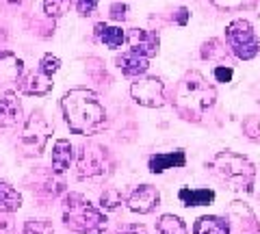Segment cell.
<instances>
[{
	"label": "cell",
	"mask_w": 260,
	"mask_h": 234,
	"mask_svg": "<svg viewBox=\"0 0 260 234\" xmlns=\"http://www.w3.org/2000/svg\"><path fill=\"white\" fill-rule=\"evenodd\" d=\"M178 199L182 202V206L193 208V206H208L215 202V191L213 189H189L182 187L178 191Z\"/></svg>",
	"instance_id": "cell-19"
},
{
	"label": "cell",
	"mask_w": 260,
	"mask_h": 234,
	"mask_svg": "<svg viewBox=\"0 0 260 234\" xmlns=\"http://www.w3.org/2000/svg\"><path fill=\"white\" fill-rule=\"evenodd\" d=\"M156 230L158 234H189L186 223L176 215H162L156 221Z\"/></svg>",
	"instance_id": "cell-22"
},
{
	"label": "cell",
	"mask_w": 260,
	"mask_h": 234,
	"mask_svg": "<svg viewBox=\"0 0 260 234\" xmlns=\"http://www.w3.org/2000/svg\"><path fill=\"white\" fill-rule=\"evenodd\" d=\"M186 165V154L184 150H174V152H158L148 158V167L152 174H162L165 169L174 167H184Z\"/></svg>",
	"instance_id": "cell-16"
},
{
	"label": "cell",
	"mask_w": 260,
	"mask_h": 234,
	"mask_svg": "<svg viewBox=\"0 0 260 234\" xmlns=\"http://www.w3.org/2000/svg\"><path fill=\"white\" fill-rule=\"evenodd\" d=\"M98 3H100V0H76L78 15H83V18H87V15H93V11L98 9Z\"/></svg>",
	"instance_id": "cell-29"
},
{
	"label": "cell",
	"mask_w": 260,
	"mask_h": 234,
	"mask_svg": "<svg viewBox=\"0 0 260 234\" xmlns=\"http://www.w3.org/2000/svg\"><path fill=\"white\" fill-rule=\"evenodd\" d=\"M11 232H13L11 221H3V219H0V234H11Z\"/></svg>",
	"instance_id": "cell-34"
},
{
	"label": "cell",
	"mask_w": 260,
	"mask_h": 234,
	"mask_svg": "<svg viewBox=\"0 0 260 234\" xmlns=\"http://www.w3.org/2000/svg\"><path fill=\"white\" fill-rule=\"evenodd\" d=\"M7 3H11V5H24L26 0H7Z\"/></svg>",
	"instance_id": "cell-35"
},
{
	"label": "cell",
	"mask_w": 260,
	"mask_h": 234,
	"mask_svg": "<svg viewBox=\"0 0 260 234\" xmlns=\"http://www.w3.org/2000/svg\"><path fill=\"white\" fill-rule=\"evenodd\" d=\"M72 158H74V145L70 143V139H56L52 145V172L63 176L70 169Z\"/></svg>",
	"instance_id": "cell-17"
},
{
	"label": "cell",
	"mask_w": 260,
	"mask_h": 234,
	"mask_svg": "<svg viewBox=\"0 0 260 234\" xmlns=\"http://www.w3.org/2000/svg\"><path fill=\"white\" fill-rule=\"evenodd\" d=\"M193 234H230V221L219 215H202L193 223Z\"/></svg>",
	"instance_id": "cell-18"
},
{
	"label": "cell",
	"mask_w": 260,
	"mask_h": 234,
	"mask_svg": "<svg viewBox=\"0 0 260 234\" xmlns=\"http://www.w3.org/2000/svg\"><path fill=\"white\" fill-rule=\"evenodd\" d=\"M61 111L65 124L76 135H95L107 126V109L100 98L87 87H74L61 98Z\"/></svg>",
	"instance_id": "cell-1"
},
{
	"label": "cell",
	"mask_w": 260,
	"mask_h": 234,
	"mask_svg": "<svg viewBox=\"0 0 260 234\" xmlns=\"http://www.w3.org/2000/svg\"><path fill=\"white\" fill-rule=\"evenodd\" d=\"M215 100H217V91L213 83H208L206 76L200 74L198 70H191L178 83L174 107L178 115L186 119V122H200L202 115L215 104Z\"/></svg>",
	"instance_id": "cell-2"
},
{
	"label": "cell",
	"mask_w": 260,
	"mask_h": 234,
	"mask_svg": "<svg viewBox=\"0 0 260 234\" xmlns=\"http://www.w3.org/2000/svg\"><path fill=\"white\" fill-rule=\"evenodd\" d=\"M113 169V160L109 150L100 143H85L78 152V160H76V176L78 180H89V182H98L104 180Z\"/></svg>",
	"instance_id": "cell-5"
},
{
	"label": "cell",
	"mask_w": 260,
	"mask_h": 234,
	"mask_svg": "<svg viewBox=\"0 0 260 234\" xmlns=\"http://www.w3.org/2000/svg\"><path fill=\"white\" fill-rule=\"evenodd\" d=\"M158 204H160V193L156 187H152V184H139L128 197V208L139 215L152 213Z\"/></svg>",
	"instance_id": "cell-11"
},
{
	"label": "cell",
	"mask_w": 260,
	"mask_h": 234,
	"mask_svg": "<svg viewBox=\"0 0 260 234\" xmlns=\"http://www.w3.org/2000/svg\"><path fill=\"white\" fill-rule=\"evenodd\" d=\"M228 221H234L239 234H260V221L256 219L254 211L243 202H232Z\"/></svg>",
	"instance_id": "cell-12"
},
{
	"label": "cell",
	"mask_w": 260,
	"mask_h": 234,
	"mask_svg": "<svg viewBox=\"0 0 260 234\" xmlns=\"http://www.w3.org/2000/svg\"><path fill=\"white\" fill-rule=\"evenodd\" d=\"M223 54H225V48L219 39H210V42H206L204 46H202V56L208 59V61L217 59V56H223Z\"/></svg>",
	"instance_id": "cell-27"
},
{
	"label": "cell",
	"mask_w": 260,
	"mask_h": 234,
	"mask_svg": "<svg viewBox=\"0 0 260 234\" xmlns=\"http://www.w3.org/2000/svg\"><path fill=\"white\" fill-rule=\"evenodd\" d=\"M133 100L145 109H160L165 104V85L156 76H141L130 85Z\"/></svg>",
	"instance_id": "cell-9"
},
{
	"label": "cell",
	"mask_w": 260,
	"mask_h": 234,
	"mask_svg": "<svg viewBox=\"0 0 260 234\" xmlns=\"http://www.w3.org/2000/svg\"><path fill=\"white\" fill-rule=\"evenodd\" d=\"M219 11H243L258 5V0H210Z\"/></svg>",
	"instance_id": "cell-25"
},
{
	"label": "cell",
	"mask_w": 260,
	"mask_h": 234,
	"mask_svg": "<svg viewBox=\"0 0 260 234\" xmlns=\"http://www.w3.org/2000/svg\"><path fill=\"white\" fill-rule=\"evenodd\" d=\"M126 11H128V7H126L124 3H113V5H111V9H109L111 20L124 22V20H126Z\"/></svg>",
	"instance_id": "cell-31"
},
{
	"label": "cell",
	"mask_w": 260,
	"mask_h": 234,
	"mask_svg": "<svg viewBox=\"0 0 260 234\" xmlns=\"http://www.w3.org/2000/svg\"><path fill=\"white\" fill-rule=\"evenodd\" d=\"M243 130H245V135L249 137V139L258 141V139H260V119L249 115L245 122H243Z\"/></svg>",
	"instance_id": "cell-28"
},
{
	"label": "cell",
	"mask_w": 260,
	"mask_h": 234,
	"mask_svg": "<svg viewBox=\"0 0 260 234\" xmlns=\"http://www.w3.org/2000/svg\"><path fill=\"white\" fill-rule=\"evenodd\" d=\"M121 204H124V193L119 189H115V187L104 189V193L100 195V206L104 211H115V208H119Z\"/></svg>",
	"instance_id": "cell-23"
},
{
	"label": "cell",
	"mask_w": 260,
	"mask_h": 234,
	"mask_svg": "<svg viewBox=\"0 0 260 234\" xmlns=\"http://www.w3.org/2000/svg\"><path fill=\"white\" fill-rule=\"evenodd\" d=\"M24 74V61L11 50H0V87L18 85Z\"/></svg>",
	"instance_id": "cell-13"
},
{
	"label": "cell",
	"mask_w": 260,
	"mask_h": 234,
	"mask_svg": "<svg viewBox=\"0 0 260 234\" xmlns=\"http://www.w3.org/2000/svg\"><path fill=\"white\" fill-rule=\"evenodd\" d=\"M22 119V102L13 91H5L0 98V128H13Z\"/></svg>",
	"instance_id": "cell-15"
},
{
	"label": "cell",
	"mask_w": 260,
	"mask_h": 234,
	"mask_svg": "<svg viewBox=\"0 0 260 234\" xmlns=\"http://www.w3.org/2000/svg\"><path fill=\"white\" fill-rule=\"evenodd\" d=\"M189 15H191L189 9H186V7H180V9L176 11V22L180 24V26H184V24L189 22Z\"/></svg>",
	"instance_id": "cell-33"
},
{
	"label": "cell",
	"mask_w": 260,
	"mask_h": 234,
	"mask_svg": "<svg viewBox=\"0 0 260 234\" xmlns=\"http://www.w3.org/2000/svg\"><path fill=\"white\" fill-rule=\"evenodd\" d=\"M213 76H215L217 83H230L232 76H234V70L228 68V65H217L215 72H213Z\"/></svg>",
	"instance_id": "cell-30"
},
{
	"label": "cell",
	"mask_w": 260,
	"mask_h": 234,
	"mask_svg": "<svg viewBox=\"0 0 260 234\" xmlns=\"http://www.w3.org/2000/svg\"><path fill=\"white\" fill-rule=\"evenodd\" d=\"M95 37L111 50H117L126 42V33L121 30V26H107L104 22L95 24Z\"/></svg>",
	"instance_id": "cell-20"
},
{
	"label": "cell",
	"mask_w": 260,
	"mask_h": 234,
	"mask_svg": "<svg viewBox=\"0 0 260 234\" xmlns=\"http://www.w3.org/2000/svg\"><path fill=\"white\" fill-rule=\"evenodd\" d=\"M63 223L74 234H104L107 215L95 208L80 193H68L63 197Z\"/></svg>",
	"instance_id": "cell-3"
},
{
	"label": "cell",
	"mask_w": 260,
	"mask_h": 234,
	"mask_svg": "<svg viewBox=\"0 0 260 234\" xmlns=\"http://www.w3.org/2000/svg\"><path fill=\"white\" fill-rule=\"evenodd\" d=\"M117 68L128 78H141L150 68V59L135 50H128L121 56H117Z\"/></svg>",
	"instance_id": "cell-14"
},
{
	"label": "cell",
	"mask_w": 260,
	"mask_h": 234,
	"mask_svg": "<svg viewBox=\"0 0 260 234\" xmlns=\"http://www.w3.org/2000/svg\"><path fill=\"white\" fill-rule=\"evenodd\" d=\"M128 44H130V50L139 52L143 56H156L158 50H160V37L156 30H145V28H130L128 30Z\"/></svg>",
	"instance_id": "cell-10"
},
{
	"label": "cell",
	"mask_w": 260,
	"mask_h": 234,
	"mask_svg": "<svg viewBox=\"0 0 260 234\" xmlns=\"http://www.w3.org/2000/svg\"><path fill=\"white\" fill-rule=\"evenodd\" d=\"M72 9V0H44V11L48 18H63Z\"/></svg>",
	"instance_id": "cell-24"
},
{
	"label": "cell",
	"mask_w": 260,
	"mask_h": 234,
	"mask_svg": "<svg viewBox=\"0 0 260 234\" xmlns=\"http://www.w3.org/2000/svg\"><path fill=\"white\" fill-rule=\"evenodd\" d=\"M52 135V126L48 122L46 113L42 109L32 111L30 117H26V122L22 126L20 132V148L26 156H42L48 141H50Z\"/></svg>",
	"instance_id": "cell-6"
},
{
	"label": "cell",
	"mask_w": 260,
	"mask_h": 234,
	"mask_svg": "<svg viewBox=\"0 0 260 234\" xmlns=\"http://www.w3.org/2000/svg\"><path fill=\"white\" fill-rule=\"evenodd\" d=\"M22 208V193L11 187L9 182L0 180V211L3 213H15Z\"/></svg>",
	"instance_id": "cell-21"
},
{
	"label": "cell",
	"mask_w": 260,
	"mask_h": 234,
	"mask_svg": "<svg viewBox=\"0 0 260 234\" xmlns=\"http://www.w3.org/2000/svg\"><path fill=\"white\" fill-rule=\"evenodd\" d=\"M117 234H148V230H145V225L139 223H126L117 230Z\"/></svg>",
	"instance_id": "cell-32"
},
{
	"label": "cell",
	"mask_w": 260,
	"mask_h": 234,
	"mask_svg": "<svg viewBox=\"0 0 260 234\" xmlns=\"http://www.w3.org/2000/svg\"><path fill=\"white\" fill-rule=\"evenodd\" d=\"M22 234H54V228L48 219H28L24 223Z\"/></svg>",
	"instance_id": "cell-26"
},
{
	"label": "cell",
	"mask_w": 260,
	"mask_h": 234,
	"mask_svg": "<svg viewBox=\"0 0 260 234\" xmlns=\"http://www.w3.org/2000/svg\"><path fill=\"white\" fill-rule=\"evenodd\" d=\"M206 167L213 172L217 178H221L223 182H230L234 189H245L247 193L254 189L256 180V167L254 163L237 152H219L206 163Z\"/></svg>",
	"instance_id": "cell-4"
},
{
	"label": "cell",
	"mask_w": 260,
	"mask_h": 234,
	"mask_svg": "<svg viewBox=\"0 0 260 234\" xmlns=\"http://www.w3.org/2000/svg\"><path fill=\"white\" fill-rule=\"evenodd\" d=\"M61 70V59L54 54H44L39 61V68L32 74L20 83V89L24 95H48L52 91V76Z\"/></svg>",
	"instance_id": "cell-8"
},
{
	"label": "cell",
	"mask_w": 260,
	"mask_h": 234,
	"mask_svg": "<svg viewBox=\"0 0 260 234\" xmlns=\"http://www.w3.org/2000/svg\"><path fill=\"white\" fill-rule=\"evenodd\" d=\"M225 42L232 54L241 61H249L260 54V37L247 20H232L225 26Z\"/></svg>",
	"instance_id": "cell-7"
}]
</instances>
